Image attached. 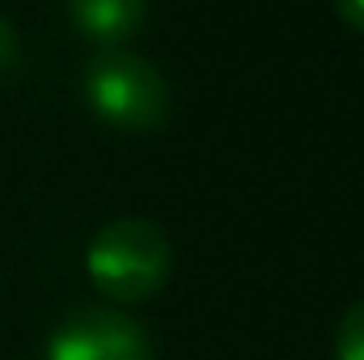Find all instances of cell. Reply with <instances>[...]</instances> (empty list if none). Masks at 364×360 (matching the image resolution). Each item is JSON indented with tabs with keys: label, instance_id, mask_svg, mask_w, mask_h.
<instances>
[{
	"label": "cell",
	"instance_id": "cell-1",
	"mask_svg": "<svg viewBox=\"0 0 364 360\" xmlns=\"http://www.w3.org/2000/svg\"><path fill=\"white\" fill-rule=\"evenodd\" d=\"M170 268H174L170 238L157 221L144 216H119L102 225L85 246V271L93 288L114 305H140L157 297L170 280Z\"/></svg>",
	"mask_w": 364,
	"mask_h": 360
},
{
	"label": "cell",
	"instance_id": "cell-2",
	"mask_svg": "<svg viewBox=\"0 0 364 360\" xmlns=\"http://www.w3.org/2000/svg\"><path fill=\"white\" fill-rule=\"evenodd\" d=\"M81 97L106 127L157 132L170 119V85L136 51H97L81 73Z\"/></svg>",
	"mask_w": 364,
	"mask_h": 360
},
{
	"label": "cell",
	"instance_id": "cell-3",
	"mask_svg": "<svg viewBox=\"0 0 364 360\" xmlns=\"http://www.w3.org/2000/svg\"><path fill=\"white\" fill-rule=\"evenodd\" d=\"M43 360H153V344L123 309L85 305L51 331Z\"/></svg>",
	"mask_w": 364,
	"mask_h": 360
},
{
	"label": "cell",
	"instance_id": "cell-4",
	"mask_svg": "<svg viewBox=\"0 0 364 360\" xmlns=\"http://www.w3.org/2000/svg\"><path fill=\"white\" fill-rule=\"evenodd\" d=\"M68 21L97 51H123L149 21V0H68Z\"/></svg>",
	"mask_w": 364,
	"mask_h": 360
},
{
	"label": "cell",
	"instance_id": "cell-5",
	"mask_svg": "<svg viewBox=\"0 0 364 360\" xmlns=\"http://www.w3.org/2000/svg\"><path fill=\"white\" fill-rule=\"evenodd\" d=\"M335 360H364V301L348 305L335 331Z\"/></svg>",
	"mask_w": 364,
	"mask_h": 360
},
{
	"label": "cell",
	"instance_id": "cell-6",
	"mask_svg": "<svg viewBox=\"0 0 364 360\" xmlns=\"http://www.w3.org/2000/svg\"><path fill=\"white\" fill-rule=\"evenodd\" d=\"M17 55H21V38H17V30H13V21L0 13V77L17 64Z\"/></svg>",
	"mask_w": 364,
	"mask_h": 360
},
{
	"label": "cell",
	"instance_id": "cell-7",
	"mask_svg": "<svg viewBox=\"0 0 364 360\" xmlns=\"http://www.w3.org/2000/svg\"><path fill=\"white\" fill-rule=\"evenodd\" d=\"M335 9H339V17H343L352 30L364 34V0H335Z\"/></svg>",
	"mask_w": 364,
	"mask_h": 360
}]
</instances>
